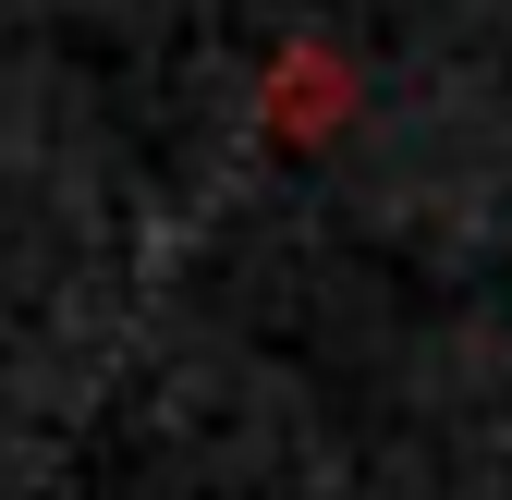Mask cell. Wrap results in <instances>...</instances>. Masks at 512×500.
<instances>
[{
  "mask_svg": "<svg viewBox=\"0 0 512 500\" xmlns=\"http://www.w3.org/2000/svg\"><path fill=\"white\" fill-rule=\"evenodd\" d=\"M330 122H354V61H342V49H317V37H293V49H281V74H269V98H256V135L317 147Z\"/></svg>",
  "mask_w": 512,
  "mask_h": 500,
  "instance_id": "1",
  "label": "cell"
}]
</instances>
